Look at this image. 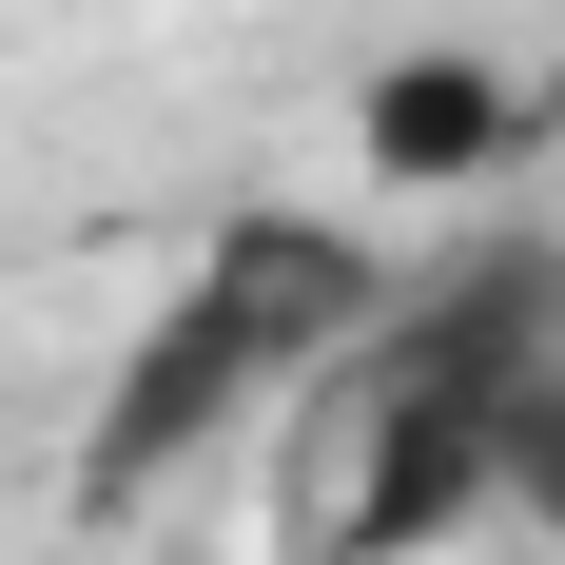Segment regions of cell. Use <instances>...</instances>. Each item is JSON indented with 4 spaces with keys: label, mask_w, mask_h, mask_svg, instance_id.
<instances>
[{
    "label": "cell",
    "mask_w": 565,
    "mask_h": 565,
    "mask_svg": "<svg viewBox=\"0 0 565 565\" xmlns=\"http://www.w3.org/2000/svg\"><path fill=\"white\" fill-rule=\"evenodd\" d=\"M351 157L391 175V195H449V175L526 157V78H508V58H468V40H409L391 78L351 98Z\"/></svg>",
    "instance_id": "cell-2"
},
{
    "label": "cell",
    "mask_w": 565,
    "mask_h": 565,
    "mask_svg": "<svg viewBox=\"0 0 565 565\" xmlns=\"http://www.w3.org/2000/svg\"><path fill=\"white\" fill-rule=\"evenodd\" d=\"M351 332H371V254H351L332 215H234L215 254L157 292V332L117 351L98 429H78V508H157L234 409H274L292 371H332Z\"/></svg>",
    "instance_id": "cell-1"
}]
</instances>
